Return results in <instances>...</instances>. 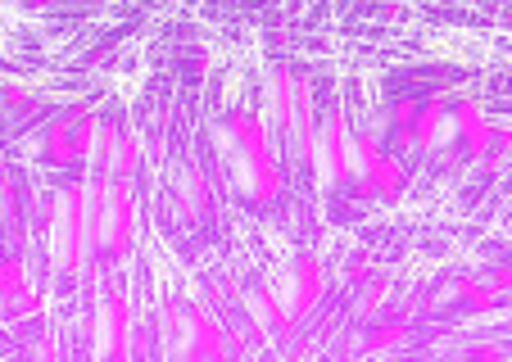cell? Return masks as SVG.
Instances as JSON below:
<instances>
[{"label":"cell","instance_id":"6da1fadb","mask_svg":"<svg viewBox=\"0 0 512 362\" xmlns=\"http://www.w3.org/2000/svg\"><path fill=\"white\" fill-rule=\"evenodd\" d=\"M223 136L245 163L241 191L250 195L254 204H272L281 195V168H277V154H272V145H268V127H263V118L250 114V109H227Z\"/></svg>","mask_w":512,"mask_h":362},{"label":"cell","instance_id":"7a4b0ae2","mask_svg":"<svg viewBox=\"0 0 512 362\" xmlns=\"http://www.w3.org/2000/svg\"><path fill=\"white\" fill-rule=\"evenodd\" d=\"M127 249H132V177L105 172V195H100L96 218V263L114 267Z\"/></svg>","mask_w":512,"mask_h":362},{"label":"cell","instance_id":"3957f363","mask_svg":"<svg viewBox=\"0 0 512 362\" xmlns=\"http://www.w3.org/2000/svg\"><path fill=\"white\" fill-rule=\"evenodd\" d=\"M286 136H290V154L300 163H309L313 136H318V118H313V86L304 73L290 77V100H286Z\"/></svg>","mask_w":512,"mask_h":362},{"label":"cell","instance_id":"277c9868","mask_svg":"<svg viewBox=\"0 0 512 362\" xmlns=\"http://www.w3.org/2000/svg\"><path fill=\"white\" fill-rule=\"evenodd\" d=\"M96 123H50L46 136H41V159L46 168H73L82 154H91L96 145Z\"/></svg>","mask_w":512,"mask_h":362},{"label":"cell","instance_id":"5b68a950","mask_svg":"<svg viewBox=\"0 0 512 362\" xmlns=\"http://www.w3.org/2000/svg\"><path fill=\"white\" fill-rule=\"evenodd\" d=\"M290 290H295V295L286 299L281 317H286V322H295V317L309 313V308L318 304V295H322V277H318V263H313V258H300V263L290 267Z\"/></svg>","mask_w":512,"mask_h":362},{"label":"cell","instance_id":"8992f818","mask_svg":"<svg viewBox=\"0 0 512 362\" xmlns=\"http://www.w3.org/2000/svg\"><path fill=\"white\" fill-rule=\"evenodd\" d=\"M404 168H399V159H390L386 150H381L377 145V154H372V163H368V181H363V186H368L372 195H381V200H399V195H404Z\"/></svg>","mask_w":512,"mask_h":362}]
</instances>
